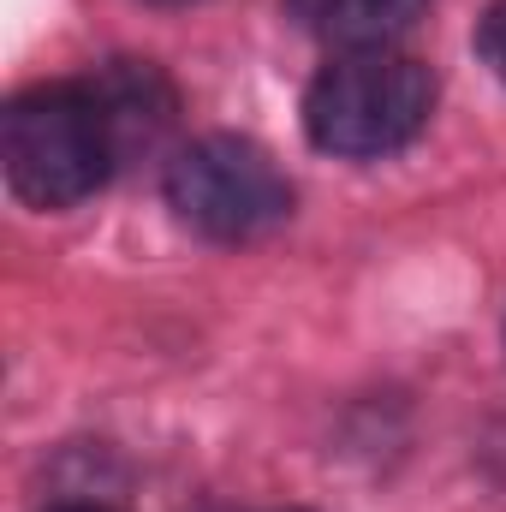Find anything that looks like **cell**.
I'll return each mask as SVG.
<instances>
[{
	"instance_id": "cell-1",
	"label": "cell",
	"mask_w": 506,
	"mask_h": 512,
	"mask_svg": "<svg viewBox=\"0 0 506 512\" xmlns=\"http://www.w3.org/2000/svg\"><path fill=\"white\" fill-rule=\"evenodd\" d=\"M435 114V72L411 54L364 48L328 60L304 90V131L322 155L381 161L399 155Z\"/></svg>"
},
{
	"instance_id": "cell-2",
	"label": "cell",
	"mask_w": 506,
	"mask_h": 512,
	"mask_svg": "<svg viewBox=\"0 0 506 512\" xmlns=\"http://www.w3.org/2000/svg\"><path fill=\"white\" fill-rule=\"evenodd\" d=\"M0 161H6V185L36 209H72L96 197L120 167L84 78L36 84L12 96L0 114Z\"/></svg>"
},
{
	"instance_id": "cell-3",
	"label": "cell",
	"mask_w": 506,
	"mask_h": 512,
	"mask_svg": "<svg viewBox=\"0 0 506 512\" xmlns=\"http://www.w3.org/2000/svg\"><path fill=\"white\" fill-rule=\"evenodd\" d=\"M161 191H167V209L215 239V245H251V239H268L274 227H286L292 215V185L286 173L245 137H197L185 143L167 173H161Z\"/></svg>"
},
{
	"instance_id": "cell-4",
	"label": "cell",
	"mask_w": 506,
	"mask_h": 512,
	"mask_svg": "<svg viewBox=\"0 0 506 512\" xmlns=\"http://www.w3.org/2000/svg\"><path fill=\"white\" fill-rule=\"evenodd\" d=\"M84 90H90V102L108 126L120 167L137 161V155H155L179 126V90L155 60H108L84 78Z\"/></svg>"
},
{
	"instance_id": "cell-5",
	"label": "cell",
	"mask_w": 506,
	"mask_h": 512,
	"mask_svg": "<svg viewBox=\"0 0 506 512\" xmlns=\"http://www.w3.org/2000/svg\"><path fill=\"white\" fill-rule=\"evenodd\" d=\"M423 12H429V0H286V18L304 36H316V42H328L340 54L387 48Z\"/></svg>"
},
{
	"instance_id": "cell-6",
	"label": "cell",
	"mask_w": 506,
	"mask_h": 512,
	"mask_svg": "<svg viewBox=\"0 0 506 512\" xmlns=\"http://www.w3.org/2000/svg\"><path fill=\"white\" fill-rule=\"evenodd\" d=\"M477 54L489 60V72L506 84V0H495V6L483 12V24H477Z\"/></svg>"
},
{
	"instance_id": "cell-7",
	"label": "cell",
	"mask_w": 506,
	"mask_h": 512,
	"mask_svg": "<svg viewBox=\"0 0 506 512\" xmlns=\"http://www.w3.org/2000/svg\"><path fill=\"white\" fill-rule=\"evenodd\" d=\"M48 512H120V507H102V501H72V507H48Z\"/></svg>"
},
{
	"instance_id": "cell-8",
	"label": "cell",
	"mask_w": 506,
	"mask_h": 512,
	"mask_svg": "<svg viewBox=\"0 0 506 512\" xmlns=\"http://www.w3.org/2000/svg\"><path fill=\"white\" fill-rule=\"evenodd\" d=\"M221 512H298V507H221Z\"/></svg>"
},
{
	"instance_id": "cell-9",
	"label": "cell",
	"mask_w": 506,
	"mask_h": 512,
	"mask_svg": "<svg viewBox=\"0 0 506 512\" xmlns=\"http://www.w3.org/2000/svg\"><path fill=\"white\" fill-rule=\"evenodd\" d=\"M149 6H191V0H149Z\"/></svg>"
}]
</instances>
